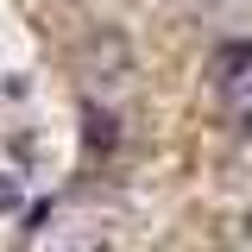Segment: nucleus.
Wrapping results in <instances>:
<instances>
[{
    "instance_id": "obj_1",
    "label": "nucleus",
    "mask_w": 252,
    "mask_h": 252,
    "mask_svg": "<svg viewBox=\"0 0 252 252\" xmlns=\"http://www.w3.org/2000/svg\"><path fill=\"white\" fill-rule=\"evenodd\" d=\"M69 69H76V82H82L94 101H107V94L132 89L139 57H132V38H126L120 26H89L76 44H69Z\"/></svg>"
},
{
    "instance_id": "obj_2",
    "label": "nucleus",
    "mask_w": 252,
    "mask_h": 252,
    "mask_svg": "<svg viewBox=\"0 0 252 252\" xmlns=\"http://www.w3.org/2000/svg\"><path fill=\"white\" fill-rule=\"evenodd\" d=\"M13 202H19V189H6V183H0V208H13Z\"/></svg>"
}]
</instances>
